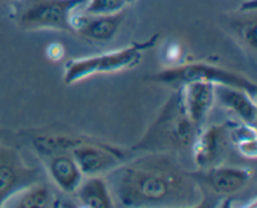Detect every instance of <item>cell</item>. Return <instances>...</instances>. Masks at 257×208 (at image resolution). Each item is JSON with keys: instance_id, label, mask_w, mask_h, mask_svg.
I'll list each match as a JSON object with an SVG mask.
<instances>
[{"instance_id": "ba28073f", "label": "cell", "mask_w": 257, "mask_h": 208, "mask_svg": "<svg viewBox=\"0 0 257 208\" xmlns=\"http://www.w3.org/2000/svg\"><path fill=\"white\" fill-rule=\"evenodd\" d=\"M39 180V170L32 167L14 147L0 144V207Z\"/></svg>"}, {"instance_id": "7a4b0ae2", "label": "cell", "mask_w": 257, "mask_h": 208, "mask_svg": "<svg viewBox=\"0 0 257 208\" xmlns=\"http://www.w3.org/2000/svg\"><path fill=\"white\" fill-rule=\"evenodd\" d=\"M29 139L39 157L54 152L70 153L84 177L107 174L131 159L133 152L92 135L54 127L35 130Z\"/></svg>"}, {"instance_id": "8992f818", "label": "cell", "mask_w": 257, "mask_h": 208, "mask_svg": "<svg viewBox=\"0 0 257 208\" xmlns=\"http://www.w3.org/2000/svg\"><path fill=\"white\" fill-rule=\"evenodd\" d=\"M85 0H15L12 17L25 32L59 30L70 33V18Z\"/></svg>"}, {"instance_id": "9a60e30c", "label": "cell", "mask_w": 257, "mask_h": 208, "mask_svg": "<svg viewBox=\"0 0 257 208\" xmlns=\"http://www.w3.org/2000/svg\"><path fill=\"white\" fill-rule=\"evenodd\" d=\"M9 203H13V207L17 208H47V207H54L55 205V195L52 192L49 187L44 183H40L39 180L18 194H15Z\"/></svg>"}, {"instance_id": "277c9868", "label": "cell", "mask_w": 257, "mask_h": 208, "mask_svg": "<svg viewBox=\"0 0 257 208\" xmlns=\"http://www.w3.org/2000/svg\"><path fill=\"white\" fill-rule=\"evenodd\" d=\"M160 40V34L155 33L143 42H135L120 49L102 54L68 60L64 67L63 82L73 85L97 74H112L132 69L140 65L145 52L152 49Z\"/></svg>"}, {"instance_id": "5b68a950", "label": "cell", "mask_w": 257, "mask_h": 208, "mask_svg": "<svg viewBox=\"0 0 257 208\" xmlns=\"http://www.w3.org/2000/svg\"><path fill=\"white\" fill-rule=\"evenodd\" d=\"M146 79L148 82L175 88L192 82L212 83L215 85H227V87L242 89L255 98L257 94V84L255 80L250 79L245 74L236 70L206 62H188L166 68L150 75Z\"/></svg>"}, {"instance_id": "ac0fdd59", "label": "cell", "mask_w": 257, "mask_h": 208, "mask_svg": "<svg viewBox=\"0 0 257 208\" xmlns=\"http://www.w3.org/2000/svg\"><path fill=\"white\" fill-rule=\"evenodd\" d=\"M127 0H85L82 12L87 14H114L125 10Z\"/></svg>"}, {"instance_id": "52a82bcc", "label": "cell", "mask_w": 257, "mask_h": 208, "mask_svg": "<svg viewBox=\"0 0 257 208\" xmlns=\"http://www.w3.org/2000/svg\"><path fill=\"white\" fill-rule=\"evenodd\" d=\"M191 173L202 190L203 202L206 193L230 197L242 192L255 180V170L252 168L236 165L218 164L206 169L191 170Z\"/></svg>"}, {"instance_id": "8fae6325", "label": "cell", "mask_w": 257, "mask_h": 208, "mask_svg": "<svg viewBox=\"0 0 257 208\" xmlns=\"http://www.w3.org/2000/svg\"><path fill=\"white\" fill-rule=\"evenodd\" d=\"M181 103L188 119L198 128H203L206 118L215 103V84L192 82L177 87Z\"/></svg>"}, {"instance_id": "2e32d148", "label": "cell", "mask_w": 257, "mask_h": 208, "mask_svg": "<svg viewBox=\"0 0 257 208\" xmlns=\"http://www.w3.org/2000/svg\"><path fill=\"white\" fill-rule=\"evenodd\" d=\"M231 144L235 145L238 154L246 159L255 160L257 157V142L255 125L247 123L230 122Z\"/></svg>"}, {"instance_id": "d6986e66", "label": "cell", "mask_w": 257, "mask_h": 208, "mask_svg": "<svg viewBox=\"0 0 257 208\" xmlns=\"http://www.w3.org/2000/svg\"><path fill=\"white\" fill-rule=\"evenodd\" d=\"M136 0H127V3H128V5H131V4H133V3H135Z\"/></svg>"}, {"instance_id": "4fadbf2b", "label": "cell", "mask_w": 257, "mask_h": 208, "mask_svg": "<svg viewBox=\"0 0 257 208\" xmlns=\"http://www.w3.org/2000/svg\"><path fill=\"white\" fill-rule=\"evenodd\" d=\"M215 100L232 112L241 122L256 125V98L247 92L227 85H215Z\"/></svg>"}, {"instance_id": "5bb4252c", "label": "cell", "mask_w": 257, "mask_h": 208, "mask_svg": "<svg viewBox=\"0 0 257 208\" xmlns=\"http://www.w3.org/2000/svg\"><path fill=\"white\" fill-rule=\"evenodd\" d=\"M73 194L82 207L112 208L117 205L104 175L84 177Z\"/></svg>"}, {"instance_id": "9c48e42d", "label": "cell", "mask_w": 257, "mask_h": 208, "mask_svg": "<svg viewBox=\"0 0 257 208\" xmlns=\"http://www.w3.org/2000/svg\"><path fill=\"white\" fill-rule=\"evenodd\" d=\"M230 120L220 124L201 128L191 147L193 162L197 169L222 164L230 149Z\"/></svg>"}, {"instance_id": "ffe728a7", "label": "cell", "mask_w": 257, "mask_h": 208, "mask_svg": "<svg viewBox=\"0 0 257 208\" xmlns=\"http://www.w3.org/2000/svg\"><path fill=\"white\" fill-rule=\"evenodd\" d=\"M0 2H3V0H0Z\"/></svg>"}, {"instance_id": "7c38bea8", "label": "cell", "mask_w": 257, "mask_h": 208, "mask_svg": "<svg viewBox=\"0 0 257 208\" xmlns=\"http://www.w3.org/2000/svg\"><path fill=\"white\" fill-rule=\"evenodd\" d=\"M45 164L50 179L62 192L73 194L84 178L70 153L54 152L39 157Z\"/></svg>"}, {"instance_id": "e0dca14e", "label": "cell", "mask_w": 257, "mask_h": 208, "mask_svg": "<svg viewBox=\"0 0 257 208\" xmlns=\"http://www.w3.org/2000/svg\"><path fill=\"white\" fill-rule=\"evenodd\" d=\"M228 27L231 32L237 37L242 44L247 47L251 52H256L257 40H256V12L250 13V15L242 18H233L228 20Z\"/></svg>"}, {"instance_id": "3957f363", "label": "cell", "mask_w": 257, "mask_h": 208, "mask_svg": "<svg viewBox=\"0 0 257 208\" xmlns=\"http://www.w3.org/2000/svg\"><path fill=\"white\" fill-rule=\"evenodd\" d=\"M177 89V88H176ZM200 132L188 119L181 103L178 89L163 104L143 137L132 147L133 152H167L177 154L191 149Z\"/></svg>"}, {"instance_id": "6da1fadb", "label": "cell", "mask_w": 257, "mask_h": 208, "mask_svg": "<svg viewBox=\"0 0 257 208\" xmlns=\"http://www.w3.org/2000/svg\"><path fill=\"white\" fill-rule=\"evenodd\" d=\"M115 204L124 207H196L203 193L173 153L147 152L104 174Z\"/></svg>"}, {"instance_id": "30bf717a", "label": "cell", "mask_w": 257, "mask_h": 208, "mask_svg": "<svg viewBox=\"0 0 257 208\" xmlns=\"http://www.w3.org/2000/svg\"><path fill=\"white\" fill-rule=\"evenodd\" d=\"M125 18V10L114 14H87L78 9L70 18V27L74 35L93 42H109L118 34Z\"/></svg>"}]
</instances>
